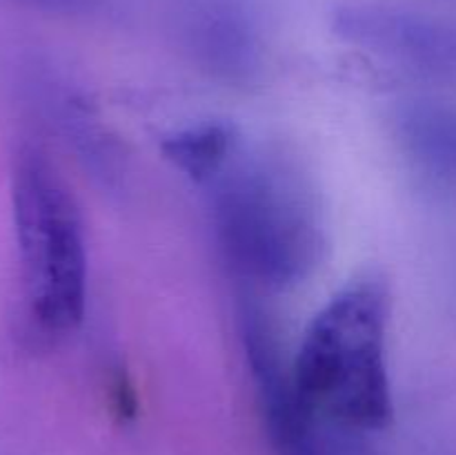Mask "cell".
<instances>
[{
	"mask_svg": "<svg viewBox=\"0 0 456 455\" xmlns=\"http://www.w3.org/2000/svg\"><path fill=\"white\" fill-rule=\"evenodd\" d=\"M240 337L274 455H374L370 435L325 422L298 401L274 328L252 303L240 308Z\"/></svg>",
	"mask_w": 456,
	"mask_h": 455,
	"instance_id": "4",
	"label": "cell"
},
{
	"mask_svg": "<svg viewBox=\"0 0 456 455\" xmlns=\"http://www.w3.org/2000/svg\"><path fill=\"white\" fill-rule=\"evenodd\" d=\"M160 150L183 177L209 186L239 154V134L230 123L203 120L165 136Z\"/></svg>",
	"mask_w": 456,
	"mask_h": 455,
	"instance_id": "9",
	"label": "cell"
},
{
	"mask_svg": "<svg viewBox=\"0 0 456 455\" xmlns=\"http://www.w3.org/2000/svg\"><path fill=\"white\" fill-rule=\"evenodd\" d=\"M298 401L316 418L374 435L392 419L387 294L377 279L338 290L305 328L289 364Z\"/></svg>",
	"mask_w": 456,
	"mask_h": 455,
	"instance_id": "2",
	"label": "cell"
},
{
	"mask_svg": "<svg viewBox=\"0 0 456 455\" xmlns=\"http://www.w3.org/2000/svg\"><path fill=\"white\" fill-rule=\"evenodd\" d=\"M208 187L214 239L249 288L281 293L314 272L325 248L323 223L314 192L292 161L236 154Z\"/></svg>",
	"mask_w": 456,
	"mask_h": 455,
	"instance_id": "1",
	"label": "cell"
},
{
	"mask_svg": "<svg viewBox=\"0 0 456 455\" xmlns=\"http://www.w3.org/2000/svg\"><path fill=\"white\" fill-rule=\"evenodd\" d=\"M178 29L191 61L212 79L245 85L261 71V34L239 0H187Z\"/></svg>",
	"mask_w": 456,
	"mask_h": 455,
	"instance_id": "6",
	"label": "cell"
},
{
	"mask_svg": "<svg viewBox=\"0 0 456 455\" xmlns=\"http://www.w3.org/2000/svg\"><path fill=\"white\" fill-rule=\"evenodd\" d=\"M12 3L56 13H87L98 7V0H12Z\"/></svg>",
	"mask_w": 456,
	"mask_h": 455,
	"instance_id": "10",
	"label": "cell"
},
{
	"mask_svg": "<svg viewBox=\"0 0 456 455\" xmlns=\"http://www.w3.org/2000/svg\"><path fill=\"white\" fill-rule=\"evenodd\" d=\"M343 43L428 79L456 83V21L386 3H346L332 13Z\"/></svg>",
	"mask_w": 456,
	"mask_h": 455,
	"instance_id": "5",
	"label": "cell"
},
{
	"mask_svg": "<svg viewBox=\"0 0 456 455\" xmlns=\"http://www.w3.org/2000/svg\"><path fill=\"white\" fill-rule=\"evenodd\" d=\"M12 217L27 335L43 346L56 343L83 324L87 241L69 187L34 143L13 152Z\"/></svg>",
	"mask_w": 456,
	"mask_h": 455,
	"instance_id": "3",
	"label": "cell"
},
{
	"mask_svg": "<svg viewBox=\"0 0 456 455\" xmlns=\"http://www.w3.org/2000/svg\"><path fill=\"white\" fill-rule=\"evenodd\" d=\"M392 132L419 172L456 187V107L436 101H405L392 114Z\"/></svg>",
	"mask_w": 456,
	"mask_h": 455,
	"instance_id": "8",
	"label": "cell"
},
{
	"mask_svg": "<svg viewBox=\"0 0 456 455\" xmlns=\"http://www.w3.org/2000/svg\"><path fill=\"white\" fill-rule=\"evenodd\" d=\"M27 85L34 94L36 107L56 128L76 156L92 170L94 177H101L102 181L118 177L120 154L116 143L98 123L85 98L53 71H34L27 79Z\"/></svg>",
	"mask_w": 456,
	"mask_h": 455,
	"instance_id": "7",
	"label": "cell"
}]
</instances>
